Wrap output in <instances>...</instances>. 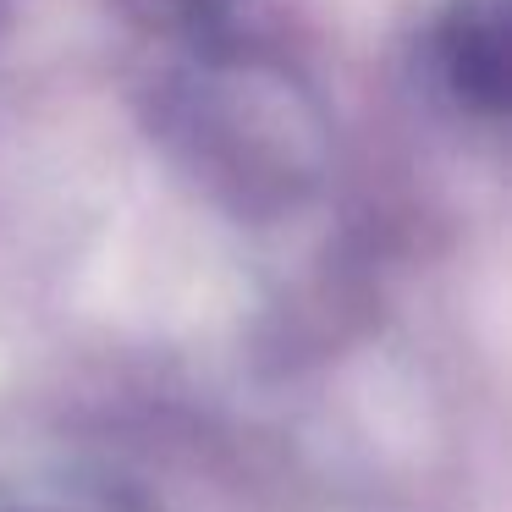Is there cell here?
Masks as SVG:
<instances>
[{
  "instance_id": "cell-1",
  "label": "cell",
  "mask_w": 512,
  "mask_h": 512,
  "mask_svg": "<svg viewBox=\"0 0 512 512\" xmlns=\"http://www.w3.org/2000/svg\"><path fill=\"white\" fill-rule=\"evenodd\" d=\"M441 72L468 111H501L507 94V45H501V6L496 0H468L441 28Z\"/></svg>"
},
{
  "instance_id": "cell-2",
  "label": "cell",
  "mask_w": 512,
  "mask_h": 512,
  "mask_svg": "<svg viewBox=\"0 0 512 512\" xmlns=\"http://www.w3.org/2000/svg\"><path fill=\"white\" fill-rule=\"evenodd\" d=\"M171 6H177L182 17H221L232 0H171Z\"/></svg>"
}]
</instances>
